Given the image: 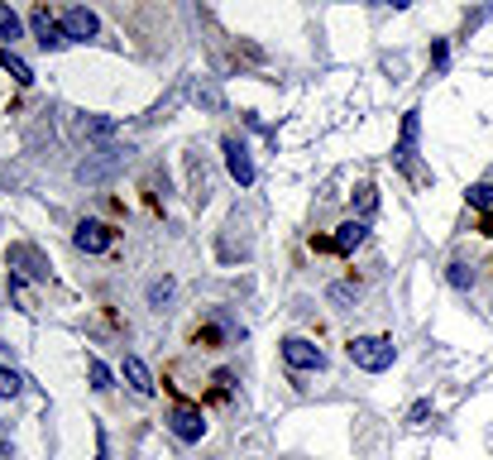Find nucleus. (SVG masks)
I'll list each match as a JSON object with an SVG mask.
<instances>
[{"label":"nucleus","instance_id":"obj_1","mask_svg":"<svg viewBox=\"0 0 493 460\" xmlns=\"http://www.w3.org/2000/svg\"><path fill=\"white\" fill-rule=\"evenodd\" d=\"M345 355H350V364H355V370H364V374H383V370L397 360V346H393V336H350Z\"/></svg>","mask_w":493,"mask_h":460},{"label":"nucleus","instance_id":"obj_2","mask_svg":"<svg viewBox=\"0 0 493 460\" xmlns=\"http://www.w3.org/2000/svg\"><path fill=\"white\" fill-rule=\"evenodd\" d=\"M130 144H105V149H96V153H87V159H81L77 163V178L81 183H87V187H101V183H111L115 178V173H120L125 168V163H130Z\"/></svg>","mask_w":493,"mask_h":460},{"label":"nucleus","instance_id":"obj_3","mask_svg":"<svg viewBox=\"0 0 493 460\" xmlns=\"http://www.w3.org/2000/svg\"><path fill=\"white\" fill-rule=\"evenodd\" d=\"M283 364L292 374H321L326 370V350L307 336H288L283 340Z\"/></svg>","mask_w":493,"mask_h":460},{"label":"nucleus","instance_id":"obj_4","mask_svg":"<svg viewBox=\"0 0 493 460\" xmlns=\"http://www.w3.org/2000/svg\"><path fill=\"white\" fill-rule=\"evenodd\" d=\"M220 153H226V173L240 187H250L254 183V153H250V144H244L240 135H226L220 139Z\"/></svg>","mask_w":493,"mask_h":460},{"label":"nucleus","instance_id":"obj_5","mask_svg":"<svg viewBox=\"0 0 493 460\" xmlns=\"http://www.w3.org/2000/svg\"><path fill=\"white\" fill-rule=\"evenodd\" d=\"M168 432L178 436V441H202V436H206V412L196 408V403H173Z\"/></svg>","mask_w":493,"mask_h":460},{"label":"nucleus","instance_id":"obj_6","mask_svg":"<svg viewBox=\"0 0 493 460\" xmlns=\"http://www.w3.org/2000/svg\"><path fill=\"white\" fill-rule=\"evenodd\" d=\"M421 111H407L403 115V135H397V149H393V163L403 173H412V178H421L417 173V135H421V121H417Z\"/></svg>","mask_w":493,"mask_h":460},{"label":"nucleus","instance_id":"obj_7","mask_svg":"<svg viewBox=\"0 0 493 460\" xmlns=\"http://www.w3.org/2000/svg\"><path fill=\"white\" fill-rule=\"evenodd\" d=\"M29 29H34V39H39V49H49V53H58V49H63V43H67V29L58 25V19H53L43 5L29 15Z\"/></svg>","mask_w":493,"mask_h":460},{"label":"nucleus","instance_id":"obj_8","mask_svg":"<svg viewBox=\"0 0 493 460\" xmlns=\"http://www.w3.org/2000/svg\"><path fill=\"white\" fill-rule=\"evenodd\" d=\"M73 245L81 254H105L111 250V226H101V221H81L73 230Z\"/></svg>","mask_w":493,"mask_h":460},{"label":"nucleus","instance_id":"obj_9","mask_svg":"<svg viewBox=\"0 0 493 460\" xmlns=\"http://www.w3.org/2000/svg\"><path fill=\"white\" fill-rule=\"evenodd\" d=\"M63 29H67V43H73V39L87 43V39H96V34H101V19L91 15L87 5H73V10L63 15Z\"/></svg>","mask_w":493,"mask_h":460},{"label":"nucleus","instance_id":"obj_10","mask_svg":"<svg viewBox=\"0 0 493 460\" xmlns=\"http://www.w3.org/2000/svg\"><path fill=\"white\" fill-rule=\"evenodd\" d=\"M364 240H369V221H345V226H335V235H331V250L335 254H355Z\"/></svg>","mask_w":493,"mask_h":460},{"label":"nucleus","instance_id":"obj_11","mask_svg":"<svg viewBox=\"0 0 493 460\" xmlns=\"http://www.w3.org/2000/svg\"><path fill=\"white\" fill-rule=\"evenodd\" d=\"M120 374H125V384H130V388H135L139 398H149V394H154V374H149V364L139 360V355H125Z\"/></svg>","mask_w":493,"mask_h":460},{"label":"nucleus","instance_id":"obj_12","mask_svg":"<svg viewBox=\"0 0 493 460\" xmlns=\"http://www.w3.org/2000/svg\"><path fill=\"white\" fill-rule=\"evenodd\" d=\"M10 269H19V274H29V278H49V264H43L39 250H29V245H10Z\"/></svg>","mask_w":493,"mask_h":460},{"label":"nucleus","instance_id":"obj_13","mask_svg":"<svg viewBox=\"0 0 493 460\" xmlns=\"http://www.w3.org/2000/svg\"><path fill=\"white\" fill-rule=\"evenodd\" d=\"M0 67H5V73H10V77L19 82V87H29V82H34V67H29L25 58H19V53H10V49L0 53Z\"/></svg>","mask_w":493,"mask_h":460},{"label":"nucleus","instance_id":"obj_14","mask_svg":"<svg viewBox=\"0 0 493 460\" xmlns=\"http://www.w3.org/2000/svg\"><path fill=\"white\" fill-rule=\"evenodd\" d=\"M81 135H87V139H111L115 135V121H111V115H81Z\"/></svg>","mask_w":493,"mask_h":460},{"label":"nucleus","instance_id":"obj_15","mask_svg":"<svg viewBox=\"0 0 493 460\" xmlns=\"http://www.w3.org/2000/svg\"><path fill=\"white\" fill-rule=\"evenodd\" d=\"M355 211H359V221H369L374 211H379V187H374V183L355 187Z\"/></svg>","mask_w":493,"mask_h":460},{"label":"nucleus","instance_id":"obj_16","mask_svg":"<svg viewBox=\"0 0 493 460\" xmlns=\"http://www.w3.org/2000/svg\"><path fill=\"white\" fill-rule=\"evenodd\" d=\"M445 283L460 288V292H469V288H474V269H469L465 259H455V264H445Z\"/></svg>","mask_w":493,"mask_h":460},{"label":"nucleus","instance_id":"obj_17","mask_svg":"<svg viewBox=\"0 0 493 460\" xmlns=\"http://www.w3.org/2000/svg\"><path fill=\"white\" fill-rule=\"evenodd\" d=\"M0 39H5V43L25 39V25H19V15H15V10H10V5H5V0H0Z\"/></svg>","mask_w":493,"mask_h":460},{"label":"nucleus","instance_id":"obj_18","mask_svg":"<svg viewBox=\"0 0 493 460\" xmlns=\"http://www.w3.org/2000/svg\"><path fill=\"white\" fill-rule=\"evenodd\" d=\"M173 292H178V283H173V278H154V283H149V307H158V312H163V307L173 302Z\"/></svg>","mask_w":493,"mask_h":460},{"label":"nucleus","instance_id":"obj_19","mask_svg":"<svg viewBox=\"0 0 493 460\" xmlns=\"http://www.w3.org/2000/svg\"><path fill=\"white\" fill-rule=\"evenodd\" d=\"M465 197H469V207H474V211H484V216H493V183H474Z\"/></svg>","mask_w":493,"mask_h":460},{"label":"nucleus","instance_id":"obj_20","mask_svg":"<svg viewBox=\"0 0 493 460\" xmlns=\"http://www.w3.org/2000/svg\"><path fill=\"white\" fill-rule=\"evenodd\" d=\"M87 374H91V388H101V394H105V388H115V374L105 370L96 355H87Z\"/></svg>","mask_w":493,"mask_h":460},{"label":"nucleus","instance_id":"obj_21","mask_svg":"<svg viewBox=\"0 0 493 460\" xmlns=\"http://www.w3.org/2000/svg\"><path fill=\"white\" fill-rule=\"evenodd\" d=\"M331 302L335 307H355L359 302V288H355V283H331Z\"/></svg>","mask_w":493,"mask_h":460},{"label":"nucleus","instance_id":"obj_22","mask_svg":"<svg viewBox=\"0 0 493 460\" xmlns=\"http://www.w3.org/2000/svg\"><path fill=\"white\" fill-rule=\"evenodd\" d=\"M19 388H25V379H19L15 370H0V398H15Z\"/></svg>","mask_w":493,"mask_h":460},{"label":"nucleus","instance_id":"obj_23","mask_svg":"<svg viewBox=\"0 0 493 460\" xmlns=\"http://www.w3.org/2000/svg\"><path fill=\"white\" fill-rule=\"evenodd\" d=\"M196 105L202 111H220V87H196Z\"/></svg>","mask_w":493,"mask_h":460},{"label":"nucleus","instance_id":"obj_24","mask_svg":"<svg viewBox=\"0 0 493 460\" xmlns=\"http://www.w3.org/2000/svg\"><path fill=\"white\" fill-rule=\"evenodd\" d=\"M431 58H436V73H445V67H451V49H445V39L431 43Z\"/></svg>","mask_w":493,"mask_h":460},{"label":"nucleus","instance_id":"obj_25","mask_svg":"<svg viewBox=\"0 0 493 460\" xmlns=\"http://www.w3.org/2000/svg\"><path fill=\"white\" fill-rule=\"evenodd\" d=\"M427 412H431V403H427V398H421V403H412V412H407V422H412V427H417V422L427 417Z\"/></svg>","mask_w":493,"mask_h":460},{"label":"nucleus","instance_id":"obj_26","mask_svg":"<svg viewBox=\"0 0 493 460\" xmlns=\"http://www.w3.org/2000/svg\"><path fill=\"white\" fill-rule=\"evenodd\" d=\"M0 460H10V432L0 427Z\"/></svg>","mask_w":493,"mask_h":460},{"label":"nucleus","instance_id":"obj_27","mask_svg":"<svg viewBox=\"0 0 493 460\" xmlns=\"http://www.w3.org/2000/svg\"><path fill=\"white\" fill-rule=\"evenodd\" d=\"M383 5H393V10H407V5H412V0H383Z\"/></svg>","mask_w":493,"mask_h":460}]
</instances>
